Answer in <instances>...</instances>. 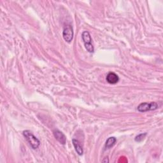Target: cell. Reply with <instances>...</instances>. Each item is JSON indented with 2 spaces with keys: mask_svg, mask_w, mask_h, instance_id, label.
<instances>
[{
  "mask_svg": "<svg viewBox=\"0 0 163 163\" xmlns=\"http://www.w3.org/2000/svg\"><path fill=\"white\" fill-rule=\"evenodd\" d=\"M158 108H159V105L156 102H151V103H140L138 106L137 110L139 112H145L147 111L155 110Z\"/></svg>",
  "mask_w": 163,
  "mask_h": 163,
  "instance_id": "cell-3",
  "label": "cell"
},
{
  "mask_svg": "<svg viewBox=\"0 0 163 163\" xmlns=\"http://www.w3.org/2000/svg\"><path fill=\"white\" fill-rule=\"evenodd\" d=\"M103 162H109L108 159V158H105V160H103Z\"/></svg>",
  "mask_w": 163,
  "mask_h": 163,
  "instance_id": "cell-10",
  "label": "cell"
},
{
  "mask_svg": "<svg viewBox=\"0 0 163 163\" xmlns=\"http://www.w3.org/2000/svg\"><path fill=\"white\" fill-rule=\"evenodd\" d=\"M147 135V133H141V134H138V136H136L134 140L136 141H138V142H140L143 139H144L145 138V136Z\"/></svg>",
  "mask_w": 163,
  "mask_h": 163,
  "instance_id": "cell-9",
  "label": "cell"
},
{
  "mask_svg": "<svg viewBox=\"0 0 163 163\" xmlns=\"http://www.w3.org/2000/svg\"><path fill=\"white\" fill-rule=\"evenodd\" d=\"M82 38L84 46L86 50L89 53H93L94 52V48L93 45L92 44V38L90 33L88 31L83 32L82 34Z\"/></svg>",
  "mask_w": 163,
  "mask_h": 163,
  "instance_id": "cell-2",
  "label": "cell"
},
{
  "mask_svg": "<svg viewBox=\"0 0 163 163\" xmlns=\"http://www.w3.org/2000/svg\"><path fill=\"white\" fill-rule=\"evenodd\" d=\"M53 133L54 137L59 143L63 145H65L66 142V137L62 132L60 131L59 130L55 129L53 131Z\"/></svg>",
  "mask_w": 163,
  "mask_h": 163,
  "instance_id": "cell-5",
  "label": "cell"
},
{
  "mask_svg": "<svg viewBox=\"0 0 163 163\" xmlns=\"http://www.w3.org/2000/svg\"><path fill=\"white\" fill-rule=\"evenodd\" d=\"M73 29L70 24H66L65 26L63 31V36L64 39L68 43H70L73 38Z\"/></svg>",
  "mask_w": 163,
  "mask_h": 163,
  "instance_id": "cell-4",
  "label": "cell"
},
{
  "mask_svg": "<svg viewBox=\"0 0 163 163\" xmlns=\"http://www.w3.org/2000/svg\"><path fill=\"white\" fill-rule=\"evenodd\" d=\"M23 135L32 149H36L39 147L40 145V141L30 131H24L23 132Z\"/></svg>",
  "mask_w": 163,
  "mask_h": 163,
  "instance_id": "cell-1",
  "label": "cell"
},
{
  "mask_svg": "<svg viewBox=\"0 0 163 163\" xmlns=\"http://www.w3.org/2000/svg\"><path fill=\"white\" fill-rule=\"evenodd\" d=\"M72 142H73V145L75 147V149L76 153L79 155H82L84 154V150H83L82 147V145L80 144V143L79 142V141L76 139H73Z\"/></svg>",
  "mask_w": 163,
  "mask_h": 163,
  "instance_id": "cell-7",
  "label": "cell"
},
{
  "mask_svg": "<svg viewBox=\"0 0 163 163\" xmlns=\"http://www.w3.org/2000/svg\"><path fill=\"white\" fill-rule=\"evenodd\" d=\"M119 80V78L117 74L113 72L109 73L107 76V81L110 84H115Z\"/></svg>",
  "mask_w": 163,
  "mask_h": 163,
  "instance_id": "cell-6",
  "label": "cell"
},
{
  "mask_svg": "<svg viewBox=\"0 0 163 163\" xmlns=\"http://www.w3.org/2000/svg\"><path fill=\"white\" fill-rule=\"evenodd\" d=\"M117 139L115 137H110L109 138L107 139V140L106 141L105 145V147L107 149H109L111 147H112L116 143Z\"/></svg>",
  "mask_w": 163,
  "mask_h": 163,
  "instance_id": "cell-8",
  "label": "cell"
}]
</instances>
